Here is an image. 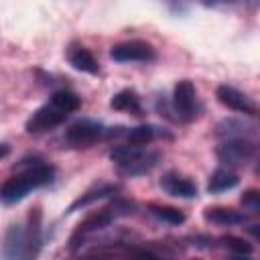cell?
Returning <instances> with one entry per match:
<instances>
[{
  "label": "cell",
  "instance_id": "obj_11",
  "mask_svg": "<svg viewBox=\"0 0 260 260\" xmlns=\"http://www.w3.org/2000/svg\"><path fill=\"white\" fill-rule=\"evenodd\" d=\"M158 185H160V189H162L167 195L179 197V199H195L197 193H199L197 185H195L189 177H185V175H181V173H177V171L165 173V175L160 177Z\"/></svg>",
  "mask_w": 260,
  "mask_h": 260
},
{
  "label": "cell",
  "instance_id": "obj_9",
  "mask_svg": "<svg viewBox=\"0 0 260 260\" xmlns=\"http://www.w3.org/2000/svg\"><path fill=\"white\" fill-rule=\"evenodd\" d=\"M0 256L6 260H18V258H32L30 256V244L26 236V228L20 223H10L4 232Z\"/></svg>",
  "mask_w": 260,
  "mask_h": 260
},
{
  "label": "cell",
  "instance_id": "obj_21",
  "mask_svg": "<svg viewBox=\"0 0 260 260\" xmlns=\"http://www.w3.org/2000/svg\"><path fill=\"white\" fill-rule=\"evenodd\" d=\"M51 102L57 106V108H61V110H65L67 114H73V112H77L79 108H81V98L75 93V91H71V89H57V91H53V95H51Z\"/></svg>",
  "mask_w": 260,
  "mask_h": 260
},
{
  "label": "cell",
  "instance_id": "obj_5",
  "mask_svg": "<svg viewBox=\"0 0 260 260\" xmlns=\"http://www.w3.org/2000/svg\"><path fill=\"white\" fill-rule=\"evenodd\" d=\"M118 217L114 215V211L106 205L104 209H100V211H93V213H89L87 217H83L79 223H77V228L73 230V234H71V238H69V252H77L89 238H93L98 232H104L106 228H110L114 221H116Z\"/></svg>",
  "mask_w": 260,
  "mask_h": 260
},
{
  "label": "cell",
  "instance_id": "obj_1",
  "mask_svg": "<svg viewBox=\"0 0 260 260\" xmlns=\"http://www.w3.org/2000/svg\"><path fill=\"white\" fill-rule=\"evenodd\" d=\"M22 171L12 175L0 185V201L4 205H16L22 201L30 191L47 187L55 181V167L45 162L39 156L24 158L18 165Z\"/></svg>",
  "mask_w": 260,
  "mask_h": 260
},
{
  "label": "cell",
  "instance_id": "obj_20",
  "mask_svg": "<svg viewBox=\"0 0 260 260\" xmlns=\"http://www.w3.org/2000/svg\"><path fill=\"white\" fill-rule=\"evenodd\" d=\"M217 244L223 250H228L232 256H238V258H244V256H252L254 254V246L248 240L240 238V236H232V234L219 236L217 238Z\"/></svg>",
  "mask_w": 260,
  "mask_h": 260
},
{
  "label": "cell",
  "instance_id": "obj_26",
  "mask_svg": "<svg viewBox=\"0 0 260 260\" xmlns=\"http://www.w3.org/2000/svg\"><path fill=\"white\" fill-rule=\"evenodd\" d=\"M10 154V144L8 142H0V160H4Z\"/></svg>",
  "mask_w": 260,
  "mask_h": 260
},
{
  "label": "cell",
  "instance_id": "obj_25",
  "mask_svg": "<svg viewBox=\"0 0 260 260\" xmlns=\"http://www.w3.org/2000/svg\"><path fill=\"white\" fill-rule=\"evenodd\" d=\"M248 0H201L203 6L207 8H219V6H234V4H242Z\"/></svg>",
  "mask_w": 260,
  "mask_h": 260
},
{
  "label": "cell",
  "instance_id": "obj_12",
  "mask_svg": "<svg viewBox=\"0 0 260 260\" xmlns=\"http://www.w3.org/2000/svg\"><path fill=\"white\" fill-rule=\"evenodd\" d=\"M122 187L118 183H102V185H95L91 189H87L85 193H81L67 209H65V215L73 213V211H79V209H85L87 205L95 203V201H104V199H112L116 195H120Z\"/></svg>",
  "mask_w": 260,
  "mask_h": 260
},
{
  "label": "cell",
  "instance_id": "obj_14",
  "mask_svg": "<svg viewBox=\"0 0 260 260\" xmlns=\"http://www.w3.org/2000/svg\"><path fill=\"white\" fill-rule=\"evenodd\" d=\"M160 138L173 140V134L154 124H140L134 128H126V134H124V140L128 144H136V146H146L152 140H160Z\"/></svg>",
  "mask_w": 260,
  "mask_h": 260
},
{
  "label": "cell",
  "instance_id": "obj_2",
  "mask_svg": "<svg viewBox=\"0 0 260 260\" xmlns=\"http://www.w3.org/2000/svg\"><path fill=\"white\" fill-rule=\"evenodd\" d=\"M162 154L158 150L146 148V146H136V144H118L110 150V160L116 165V173L120 177L132 179L150 173L158 162Z\"/></svg>",
  "mask_w": 260,
  "mask_h": 260
},
{
  "label": "cell",
  "instance_id": "obj_4",
  "mask_svg": "<svg viewBox=\"0 0 260 260\" xmlns=\"http://www.w3.org/2000/svg\"><path fill=\"white\" fill-rule=\"evenodd\" d=\"M106 130L108 126H104L102 122L91 118H81L67 126L63 134V142L69 148H89L95 142L106 140Z\"/></svg>",
  "mask_w": 260,
  "mask_h": 260
},
{
  "label": "cell",
  "instance_id": "obj_24",
  "mask_svg": "<svg viewBox=\"0 0 260 260\" xmlns=\"http://www.w3.org/2000/svg\"><path fill=\"white\" fill-rule=\"evenodd\" d=\"M160 2H165V6H167L175 16L187 14V10H189V6H191V0H160Z\"/></svg>",
  "mask_w": 260,
  "mask_h": 260
},
{
  "label": "cell",
  "instance_id": "obj_15",
  "mask_svg": "<svg viewBox=\"0 0 260 260\" xmlns=\"http://www.w3.org/2000/svg\"><path fill=\"white\" fill-rule=\"evenodd\" d=\"M67 61H69V65H71L73 69L83 71V73H87V75H98V73H100V63H98V59L93 57V53H91L87 47H83V45H79V43H71V45L67 47Z\"/></svg>",
  "mask_w": 260,
  "mask_h": 260
},
{
  "label": "cell",
  "instance_id": "obj_18",
  "mask_svg": "<svg viewBox=\"0 0 260 260\" xmlns=\"http://www.w3.org/2000/svg\"><path fill=\"white\" fill-rule=\"evenodd\" d=\"M238 185H240V177H238L230 167H228V169L219 167V169H215V171L209 175V179H207V193L217 195V193L230 191V189H234V187H238Z\"/></svg>",
  "mask_w": 260,
  "mask_h": 260
},
{
  "label": "cell",
  "instance_id": "obj_7",
  "mask_svg": "<svg viewBox=\"0 0 260 260\" xmlns=\"http://www.w3.org/2000/svg\"><path fill=\"white\" fill-rule=\"evenodd\" d=\"M67 118H69V114H67L65 110H61V108H57L53 102H49V104L41 106L39 110H35V112L28 116V120H26V124H24V130H26L28 134H45V132H49V130H53V128H57V126H61Z\"/></svg>",
  "mask_w": 260,
  "mask_h": 260
},
{
  "label": "cell",
  "instance_id": "obj_6",
  "mask_svg": "<svg viewBox=\"0 0 260 260\" xmlns=\"http://www.w3.org/2000/svg\"><path fill=\"white\" fill-rule=\"evenodd\" d=\"M258 152V146L252 138H232V140H221L215 146V156L221 165L228 167H242L248 165Z\"/></svg>",
  "mask_w": 260,
  "mask_h": 260
},
{
  "label": "cell",
  "instance_id": "obj_8",
  "mask_svg": "<svg viewBox=\"0 0 260 260\" xmlns=\"http://www.w3.org/2000/svg\"><path fill=\"white\" fill-rule=\"evenodd\" d=\"M110 57L116 63H152L156 59V51L146 41H126L118 43L110 49Z\"/></svg>",
  "mask_w": 260,
  "mask_h": 260
},
{
  "label": "cell",
  "instance_id": "obj_19",
  "mask_svg": "<svg viewBox=\"0 0 260 260\" xmlns=\"http://www.w3.org/2000/svg\"><path fill=\"white\" fill-rule=\"evenodd\" d=\"M148 213L152 217H156L158 221H165L169 225H181L185 223L187 215L183 213V209L179 207H171V205H160V203H148Z\"/></svg>",
  "mask_w": 260,
  "mask_h": 260
},
{
  "label": "cell",
  "instance_id": "obj_23",
  "mask_svg": "<svg viewBox=\"0 0 260 260\" xmlns=\"http://www.w3.org/2000/svg\"><path fill=\"white\" fill-rule=\"evenodd\" d=\"M154 110H156V114H158L160 118L179 124V122H177V116H175V110H173V106H171V100H169L167 95H158V98L154 100Z\"/></svg>",
  "mask_w": 260,
  "mask_h": 260
},
{
  "label": "cell",
  "instance_id": "obj_17",
  "mask_svg": "<svg viewBox=\"0 0 260 260\" xmlns=\"http://www.w3.org/2000/svg\"><path fill=\"white\" fill-rule=\"evenodd\" d=\"M110 108L118 110V112H128L132 116H142V112H144L142 100H140L138 91L132 87H126V89H120L118 93H114L110 100Z\"/></svg>",
  "mask_w": 260,
  "mask_h": 260
},
{
  "label": "cell",
  "instance_id": "obj_10",
  "mask_svg": "<svg viewBox=\"0 0 260 260\" xmlns=\"http://www.w3.org/2000/svg\"><path fill=\"white\" fill-rule=\"evenodd\" d=\"M215 98L221 106H225L228 110H234L238 114H244L248 118H256L258 114V106L252 98H248L246 93H242L240 89L228 85V83H221L215 87Z\"/></svg>",
  "mask_w": 260,
  "mask_h": 260
},
{
  "label": "cell",
  "instance_id": "obj_16",
  "mask_svg": "<svg viewBox=\"0 0 260 260\" xmlns=\"http://www.w3.org/2000/svg\"><path fill=\"white\" fill-rule=\"evenodd\" d=\"M203 219L215 225H244L248 221V213L238 211L234 207H205L203 209Z\"/></svg>",
  "mask_w": 260,
  "mask_h": 260
},
{
  "label": "cell",
  "instance_id": "obj_13",
  "mask_svg": "<svg viewBox=\"0 0 260 260\" xmlns=\"http://www.w3.org/2000/svg\"><path fill=\"white\" fill-rule=\"evenodd\" d=\"M215 136L219 140H232V138H252L256 136V124L248 122L244 118H223L215 126Z\"/></svg>",
  "mask_w": 260,
  "mask_h": 260
},
{
  "label": "cell",
  "instance_id": "obj_22",
  "mask_svg": "<svg viewBox=\"0 0 260 260\" xmlns=\"http://www.w3.org/2000/svg\"><path fill=\"white\" fill-rule=\"evenodd\" d=\"M242 205H244V209L248 211V213H252V215H258L260 213V191L258 189H246L244 193H242Z\"/></svg>",
  "mask_w": 260,
  "mask_h": 260
},
{
  "label": "cell",
  "instance_id": "obj_3",
  "mask_svg": "<svg viewBox=\"0 0 260 260\" xmlns=\"http://www.w3.org/2000/svg\"><path fill=\"white\" fill-rule=\"evenodd\" d=\"M171 106L175 110L177 122L179 124H189L201 114V104L197 98V89L191 79H181L173 87V98Z\"/></svg>",
  "mask_w": 260,
  "mask_h": 260
}]
</instances>
